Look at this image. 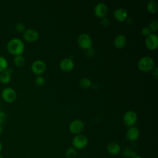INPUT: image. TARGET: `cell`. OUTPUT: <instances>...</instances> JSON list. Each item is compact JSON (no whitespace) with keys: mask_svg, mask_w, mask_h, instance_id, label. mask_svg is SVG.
<instances>
[{"mask_svg":"<svg viewBox=\"0 0 158 158\" xmlns=\"http://www.w3.org/2000/svg\"><path fill=\"white\" fill-rule=\"evenodd\" d=\"M114 16L117 21L123 22L125 20H127L128 17V13L127 11L124 9H117L114 12Z\"/></svg>","mask_w":158,"mask_h":158,"instance_id":"14","label":"cell"},{"mask_svg":"<svg viewBox=\"0 0 158 158\" xmlns=\"http://www.w3.org/2000/svg\"><path fill=\"white\" fill-rule=\"evenodd\" d=\"M92 85L91 81L88 78H83L80 81V86L83 89L89 88Z\"/></svg>","mask_w":158,"mask_h":158,"instance_id":"22","label":"cell"},{"mask_svg":"<svg viewBox=\"0 0 158 158\" xmlns=\"http://www.w3.org/2000/svg\"><path fill=\"white\" fill-rule=\"evenodd\" d=\"M46 64L41 60H36L34 61L31 66V71L37 75H40L46 70Z\"/></svg>","mask_w":158,"mask_h":158,"instance_id":"9","label":"cell"},{"mask_svg":"<svg viewBox=\"0 0 158 158\" xmlns=\"http://www.w3.org/2000/svg\"><path fill=\"white\" fill-rule=\"evenodd\" d=\"M146 8L149 12L152 14H155L157 12V10H158L157 3L155 1L151 0L147 4Z\"/></svg>","mask_w":158,"mask_h":158,"instance_id":"18","label":"cell"},{"mask_svg":"<svg viewBox=\"0 0 158 158\" xmlns=\"http://www.w3.org/2000/svg\"><path fill=\"white\" fill-rule=\"evenodd\" d=\"M127 44V39L123 35H118L114 40V44L117 49L123 48Z\"/></svg>","mask_w":158,"mask_h":158,"instance_id":"17","label":"cell"},{"mask_svg":"<svg viewBox=\"0 0 158 158\" xmlns=\"http://www.w3.org/2000/svg\"><path fill=\"white\" fill-rule=\"evenodd\" d=\"M85 128V123L81 120H75L72 121L69 127L70 133L73 135H79Z\"/></svg>","mask_w":158,"mask_h":158,"instance_id":"5","label":"cell"},{"mask_svg":"<svg viewBox=\"0 0 158 158\" xmlns=\"http://www.w3.org/2000/svg\"><path fill=\"white\" fill-rule=\"evenodd\" d=\"M23 38L27 42H34L38 39L39 33L35 29L29 28L23 32Z\"/></svg>","mask_w":158,"mask_h":158,"instance_id":"10","label":"cell"},{"mask_svg":"<svg viewBox=\"0 0 158 158\" xmlns=\"http://www.w3.org/2000/svg\"><path fill=\"white\" fill-rule=\"evenodd\" d=\"M78 46L83 49H89L91 48L93 41L91 36L85 33L80 34L77 39Z\"/></svg>","mask_w":158,"mask_h":158,"instance_id":"3","label":"cell"},{"mask_svg":"<svg viewBox=\"0 0 158 158\" xmlns=\"http://www.w3.org/2000/svg\"><path fill=\"white\" fill-rule=\"evenodd\" d=\"M15 28L18 32H24L25 31V26L23 23H17Z\"/></svg>","mask_w":158,"mask_h":158,"instance_id":"26","label":"cell"},{"mask_svg":"<svg viewBox=\"0 0 158 158\" xmlns=\"http://www.w3.org/2000/svg\"><path fill=\"white\" fill-rule=\"evenodd\" d=\"M101 23L102 26H104V27H107L109 25V21L107 19H105V18H103L101 22Z\"/></svg>","mask_w":158,"mask_h":158,"instance_id":"29","label":"cell"},{"mask_svg":"<svg viewBox=\"0 0 158 158\" xmlns=\"http://www.w3.org/2000/svg\"><path fill=\"white\" fill-rule=\"evenodd\" d=\"M138 120V116L135 112L129 110L126 112L123 116V120L125 124L128 127L134 125Z\"/></svg>","mask_w":158,"mask_h":158,"instance_id":"7","label":"cell"},{"mask_svg":"<svg viewBox=\"0 0 158 158\" xmlns=\"http://www.w3.org/2000/svg\"><path fill=\"white\" fill-rule=\"evenodd\" d=\"M88 143L87 137L81 134L77 135L72 139V145L76 149H83L86 147Z\"/></svg>","mask_w":158,"mask_h":158,"instance_id":"4","label":"cell"},{"mask_svg":"<svg viewBox=\"0 0 158 158\" xmlns=\"http://www.w3.org/2000/svg\"><path fill=\"white\" fill-rule=\"evenodd\" d=\"M1 98L7 102H14L17 98L15 91L12 88H6L1 92Z\"/></svg>","mask_w":158,"mask_h":158,"instance_id":"6","label":"cell"},{"mask_svg":"<svg viewBox=\"0 0 158 158\" xmlns=\"http://www.w3.org/2000/svg\"><path fill=\"white\" fill-rule=\"evenodd\" d=\"M2 151V143L0 141V154L1 152V151Z\"/></svg>","mask_w":158,"mask_h":158,"instance_id":"32","label":"cell"},{"mask_svg":"<svg viewBox=\"0 0 158 158\" xmlns=\"http://www.w3.org/2000/svg\"><path fill=\"white\" fill-rule=\"evenodd\" d=\"M13 70L11 68L7 67V69L1 72L0 74V81L3 84H7L9 83L11 80V75L12 74Z\"/></svg>","mask_w":158,"mask_h":158,"instance_id":"15","label":"cell"},{"mask_svg":"<svg viewBox=\"0 0 158 158\" xmlns=\"http://www.w3.org/2000/svg\"><path fill=\"white\" fill-rule=\"evenodd\" d=\"M141 33H142V35H143V36H144L146 37V36H148V35H149L151 33L149 29L148 28V27H144V28H142V30H141Z\"/></svg>","mask_w":158,"mask_h":158,"instance_id":"28","label":"cell"},{"mask_svg":"<svg viewBox=\"0 0 158 158\" xmlns=\"http://www.w3.org/2000/svg\"><path fill=\"white\" fill-rule=\"evenodd\" d=\"M0 158H4V157H3V156H2L1 154H0Z\"/></svg>","mask_w":158,"mask_h":158,"instance_id":"34","label":"cell"},{"mask_svg":"<svg viewBox=\"0 0 158 158\" xmlns=\"http://www.w3.org/2000/svg\"><path fill=\"white\" fill-rule=\"evenodd\" d=\"M107 151L109 154L115 156L120 152L121 148L117 143L110 142L107 146Z\"/></svg>","mask_w":158,"mask_h":158,"instance_id":"16","label":"cell"},{"mask_svg":"<svg viewBox=\"0 0 158 158\" xmlns=\"http://www.w3.org/2000/svg\"><path fill=\"white\" fill-rule=\"evenodd\" d=\"M94 12L97 17L103 19L107 15L108 9L107 6L104 3L99 2L96 5Z\"/></svg>","mask_w":158,"mask_h":158,"instance_id":"11","label":"cell"},{"mask_svg":"<svg viewBox=\"0 0 158 158\" xmlns=\"http://www.w3.org/2000/svg\"><path fill=\"white\" fill-rule=\"evenodd\" d=\"M139 136V130L135 127H131L126 132L127 139L131 141L134 142L136 141Z\"/></svg>","mask_w":158,"mask_h":158,"instance_id":"13","label":"cell"},{"mask_svg":"<svg viewBox=\"0 0 158 158\" xmlns=\"http://www.w3.org/2000/svg\"><path fill=\"white\" fill-rule=\"evenodd\" d=\"M138 67L141 72H148L153 70L155 67V63L152 57L149 56H144L139 60L138 62Z\"/></svg>","mask_w":158,"mask_h":158,"instance_id":"2","label":"cell"},{"mask_svg":"<svg viewBox=\"0 0 158 158\" xmlns=\"http://www.w3.org/2000/svg\"><path fill=\"white\" fill-rule=\"evenodd\" d=\"M25 58L22 55L16 56L14 59V63L16 67H20L25 64Z\"/></svg>","mask_w":158,"mask_h":158,"instance_id":"21","label":"cell"},{"mask_svg":"<svg viewBox=\"0 0 158 158\" xmlns=\"http://www.w3.org/2000/svg\"><path fill=\"white\" fill-rule=\"evenodd\" d=\"M8 67V62L7 59L3 57L0 56V72L5 71Z\"/></svg>","mask_w":158,"mask_h":158,"instance_id":"23","label":"cell"},{"mask_svg":"<svg viewBox=\"0 0 158 158\" xmlns=\"http://www.w3.org/2000/svg\"><path fill=\"white\" fill-rule=\"evenodd\" d=\"M78 155L77 151L73 147L69 148L65 151L66 158H77Z\"/></svg>","mask_w":158,"mask_h":158,"instance_id":"20","label":"cell"},{"mask_svg":"<svg viewBox=\"0 0 158 158\" xmlns=\"http://www.w3.org/2000/svg\"><path fill=\"white\" fill-rule=\"evenodd\" d=\"M145 44L146 48L150 50H156L158 48V37L155 33H151L146 37Z\"/></svg>","mask_w":158,"mask_h":158,"instance_id":"8","label":"cell"},{"mask_svg":"<svg viewBox=\"0 0 158 158\" xmlns=\"http://www.w3.org/2000/svg\"><path fill=\"white\" fill-rule=\"evenodd\" d=\"M152 76L155 79H157L158 78V70L157 67H154L152 71Z\"/></svg>","mask_w":158,"mask_h":158,"instance_id":"30","label":"cell"},{"mask_svg":"<svg viewBox=\"0 0 158 158\" xmlns=\"http://www.w3.org/2000/svg\"><path fill=\"white\" fill-rule=\"evenodd\" d=\"M44 82H45L44 78L41 75H37L35 79V83L36 85L39 86H43L44 85Z\"/></svg>","mask_w":158,"mask_h":158,"instance_id":"25","label":"cell"},{"mask_svg":"<svg viewBox=\"0 0 158 158\" xmlns=\"http://www.w3.org/2000/svg\"><path fill=\"white\" fill-rule=\"evenodd\" d=\"M7 50L13 56L21 55L24 50L25 46L22 40L19 38H12L7 44Z\"/></svg>","mask_w":158,"mask_h":158,"instance_id":"1","label":"cell"},{"mask_svg":"<svg viewBox=\"0 0 158 158\" xmlns=\"http://www.w3.org/2000/svg\"><path fill=\"white\" fill-rule=\"evenodd\" d=\"M120 152H122V154L123 155V156H124L125 157H130L131 158L136 155V152L131 150L128 147H124L122 149H121Z\"/></svg>","mask_w":158,"mask_h":158,"instance_id":"19","label":"cell"},{"mask_svg":"<svg viewBox=\"0 0 158 158\" xmlns=\"http://www.w3.org/2000/svg\"><path fill=\"white\" fill-rule=\"evenodd\" d=\"M3 132V129H2V127L1 125H0V135Z\"/></svg>","mask_w":158,"mask_h":158,"instance_id":"33","label":"cell"},{"mask_svg":"<svg viewBox=\"0 0 158 158\" xmlns=\"http://www.w3.org/2000/svg\"><path fill=\"white\" fill-rule=\"evenodd\" d=\"M7 115L4 112L0 111V125H2L6 120Z\"/></svg>","mask_w":158,"mask_h":158,"instance_id":"27","label":"cell"},{"mask_svg":"<svg viewBox=\"0 0 158 158\" xmlns=\"http://www.w3.org/2000/svg\"><path fill=\"white\" fill-rule=\"evenodd\" d=\"M148 28L149 29L151 33H154L156 31H157V30H158V22H157V20H152L149 23Z\"/></svg>","mask_w":158,"mask_h":158,"instance_id":"24","label":"cell"},{"mask_svg":"<svg viewBox=\"0 0 158 158\" xmlns=\"http://www.w3.org/2000/svg\"><path fill=\"white\" fill-rule=\"evenodd\" d=\"M131 158H143L141 156H138V155H136V156H133V157H131Z\"/></svg>","mask_w":158,"mask_h":158,"instance_id":"31","label":"cell"},{"mask_svg":"<svg viewBox=\"0 0 158 158\" xmlns=\"http://www.w3.org/2000/svg\"><path fill=\"white\" fill-rule=\"evenodd\" d=\"M74 62L70 58L67 57L63 59L60 64H59V68L63 72H70L74 68Z\"/></svg>","mask_w":158,"mask_h":158,"instance_id":"12","label":"cell"}]
</instances>
